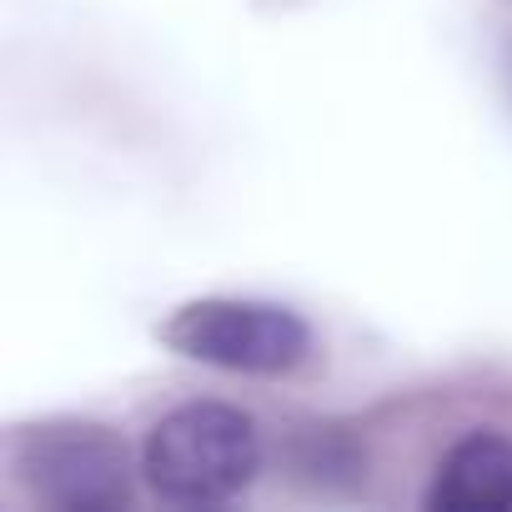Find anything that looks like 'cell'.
I'll return each mask as SVG.
<instances>
[{
    "label": "cell",
    "mask_w": 512,
    "mask_h": 512,
    "mask_svg": "<svg viewBox=\"0 0 512 512\" xmlns=\"http://www.w3.org/2000/svg\"><path fill=\"white\" fill-rule=\"evenodd\" d=\"M262 467L256 422L221 402H191L161 417L146 437L141 472L171 502H221Z\"/></svg>",
    "instance_id": "cell-1"
},
{
    "label": "cell",
    "mask_w": 512,
    "mask_h": 512,
    "mask_svg": "<svg viewBox=\"0 0 512 512\" xmlns=\"http://www.w3.org/2000/svg\"><path fill=\"white\" fill-rule=\"evenodd\" d=\"M166 342L206 367L226 372H287L307 357V322L272 302H191L166 322Z\"/></svg>",
    "instance_id": "cell-2"
},
{
    "label": "cell",
    "mask_w": 512,
    "mask_h": 512,
    "mask_svg": "<svg viewBox=\"0 0 512 512\" xmlns=\"http://www.w3.org/2000/svg\"><path fill=\"white\" fill-rule=\"evenodd\" d=\"M21 472L26 482L56 502V507H76V512H101L126 502V447L91 422H56V427H36L21 442Z\"/></svg>",
    "instance_id": "cell-3"
},
{
    "label": "cell",
    "mask_w": 512,
    "mask_h": 512,
    "mask_svg": "<svg viewBox=\"0 0 512 512\" xmlns=\"http://www.w3.org/2000/svg\"><path fill=\"white\" fill-rule=\"evenodd\" d=\"M427 502L442 512H507L512 507V442L497 432H467L442 457Z\"/></svg>",
    "instance_id": "cell-4"
}]
</instances>
